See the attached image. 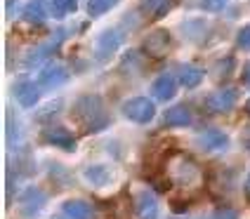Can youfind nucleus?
I'll list each match as a JSON object with an SVG mask.
<instances>
[{"mask_svg": "<svg viewBox=\"0 0 250 219\" xmlns=\"http://www.w3.org/2000/svg\"><path fill=\"white\" fill-rule=\"evenodd\" d=\"M123 116L130 118L132 123H151L153 116H156V104L146 97H135V99H127L123 104Z\"/></svg>", "mask_w": 250, "mask_h": 219, "instance_id": "nucleus-2", "label": "nucleus"}, {"mask_svg": "<svg viewBox=\"0 0 250 219\" xmlns=\"http://www.w3.org/2000/svg\"><path fill=\"white\" fill-rule=\"evenodd\" d=\"M167 47H170V36H167V31H163V28L151 31L146 36V40H144V50H146L149 57H163L167 52Z\"/></svg>", "mask_w": 250, "mask_h": 219, "instance_id": "nucleus-11", "label": "nucleus"}, {"mask_svg": "<svg viewBox=\"0 0 250 219\" xmlns=\"http://www.w3.org/2000/svg\"><path fill=\"white\" fill-rule=\"evenodd\" d=\"M203 69L201 66H194V64H184V66H180V71H177V80L184 85V87H189V90H194V87H198L201 85V80H203Z\"/></svg>", "mask_w": 250, "mask_h": 219, "instance_id": "nucleus-17", "label": "nucleus"}, {"mask_svg": "<svg viewBox=\"0 0 250 219\" xmlns=\"http://www.w3.org/2000/svg\"><path fill=\"white\" fill-rule=\"evenodd\" d=\"M42 137H45L47 144H52V146H57V149H64V151L76 149V137H73V132L66 130V127H62V125H55V127L45 130Z\"/></svg>", "mask_w": 250, "mask_h": 219, "instance_id": "nucleus-8", "label": "nucleus"}, {"mask_svg": "<svg viewBox=\"0 0 250 219\" xmlns=\"http://www.w3.org/2000/svg\"><path fill=\"white\" fill-rule=\"evenodd\" d=\"M64 38H66V31H64V28H57V33L50 38V40H45L42 45H38L36 50L28 52L26 59H24V64H26L28 69H33V66H38V64H42V61H47V59L59 50V45L64 42Z\"/></svg>", "mask_w": 250, "mask_h": 219, "instance_id": "nucleus-3", "label": "nucleus"}, {"mask_svg": "<svg viewBox=\"0 0 250 219\" xmlns=\"http://www.w3.org/2000/svg\"><path fill=\"white\" fill-rule=\"evenodd\" d=\"M69 80V71L64 64H59V61H50L45 69L41 71V85L45 90H52V87H59V85H64V82Z\"/></svg>", "mask_w": 250, "mask_h": 219, "instance_id": "nucleus-7", "label": "nucleus"}, {"mask_svg": "<svg viewBox=\"0 0 250 219\" xmlns=\"http://www.w3.org/2000/svg\"><path fill=\"white\" fill-rule=\"evenodd\" d=\"M198 144H201V149L210 151V153H217V151H224L229 146V139H227V135H224L222 130L206 127V130L201 132V137H198Z\"/></svg>", "mask_w": 250, "mask_h": 219, "instance_id": "nucleus-9", "label": "nucleus"}, {"mask_svg": "<svg viewBox=\"0 0 250 219\" xmlns=\"http://www.w3.org/2000/svg\"><path fill=\"white\" fill-rule=\"evenodd\" d=\"M243 82H246V87H250V61L243 66Z\"/></svg>", "mask_w": 250, "mask_h": 219, "instance_id": "nucleus-26", "label": "nucleus"}, {"mask_svg": "<svg viewBox=\"0 0 250 219\" xmlns=\"http://www.w3.org/2000/svg\"><path fill=\"white\" fill-rule=\"evenodd\" d=\"M76 116L78 120L85 125L87 132H99L109 125V118H106V111L102 106L99 97H81L78 104H76Z\"/></svg>", "mask_w": 250, "mask_h": 219, "instance_id": "nucleus-1", "label": "nucleus"}, {"mask_svg": "<svg viewBox=\"0 0 250 219\" xmlns=\"http://www.w3.org/2000/svg\"><path fill=\"white\" fill-rule=\"evenodd\" d=\"M243 144H246V146L250 149V127L246 130V135H243Z\"/></svg>", "mask_w": 250, "mask_h": 219, "instance_id": "nucleus-27", "label": "nucleus"}, {"mask_svg": "<svg viewBox=\"0 0 250 219\" xmlns=\"http://www.w3.org/2000/svg\"><path fill=\"white\" fill-rule=\"evenodd\" d=\"M170 7H172V0H142V10L151 19H161L163 14H167Z\"/></svg>", "mask_w": 250, "mask_h": 219, "instance_id": "nucleus-19", "label": "nucleus"}, {"mask_svg": "<svg viewBox=\"0 0 250 219\" xmlns=\"http://www.w3.org/2000/svg\"><path fill=\"white\" fill-rule=\"evenodd\" d=\"M41 82H33V80H19L14 82L12 92L17 97V101L24 106V109H31V106H36L38 104V99H41Z\"/></svg>", "mask_w": 250, "mask_h": 219, "instance_id": "nucleus-5", "label": "nucleus"}, {"mask_svg": "<svg viewBox=\"0 0 250 219\" xmlns=\"http://www.w3.org/2000/svg\"><path fill=\"white\" fill-rule=\"evenodd\" d=\"M177 78L175 76H170V73H163V76H158L151 85V95L153 99H158V101H167V99H172L175 92H177Z\"/></svg>", "mask_w": 250, "mask_h": 219, "instance_id": "nucleus-10", "label": "nucleus"}, {"mask_svg": "<svg viewBox=\"0 0 250 219\" xmlns=\"http://www.w3.org/2000/svg\"><path fill=\"white\" fill-rule=\"evenodd\" d=\"M111 179H113V172H111V167H106V165H92V167L85 170V181L92 184L95 189L106 186Z\"/></svg>", "mask_w": 250, "mask_h": 219, "instance_id": "nucleus-16", "label": "nucleus"}, {"mask_svg": "<svg viewBox=\"0 0 250 219\" xmlns=\"http://www.w3.org/2000/svg\"><path fill=\"white\" fill-rule=\"evenodd\" d=\"M224 5H227V0H203V7L210 12H220Z\"/></svg>", "mask_w": 250, "mask_h": 219, "instance_id": "nucleus-24", "label": "nucleus"}, {"mask_svg": "<svg viewBox=\"0 0 250 219\" xmlns=\"http://www.w3.org/2000/svg\"><path fill=\"white\" fill-rule=\"evenodd\" d=\"M212 219H238V212H234V210H229V207H227V210H220Z\"/></svg>", "mask_w": 250, "mask_h": 219, "instance_id": "nucleus-25", "label": "nucleus"}, {"mask_svg": "<svg viewBox=\"0 0 250 219\" xmlns=\"http://www.w3.org/2000/svg\"><path fill=\"white\" fill-rule=\"evenodd\" d=\"M135 212H137L139 219H158V200H156V196L149 191L139 193Z\"/></svg>", "mask_w": 250, "mask_h": 219, "instance_id": "nucleus-15", "label": "nucleus"}, {"mask_svg": "<svg viewBox=\"0 0 250 219\" xmlns=\"http://www.w3.org/2000/svg\"><path fill=\"white\" fill-rule=\"evenodd\" d=\"M121 31L118 28H109V31H104L102 36L97 38V45H95V52H97L99 59H106V57L111 55L113 50L121 45Z\"/></svg>", "mask_w": 250, "mask_h": 219, "instance_id": "nucleus-13", "label": "nucleus"}, {"mask_svg": "<svg viewBox=\"0 0 250 219\" xmlns=\"http://www.w3.org/2000/svg\"><path fill=\"white\" fill-rule=\"evenodd\" d=\"M47 2H50V12L55 17H66L76 10V0H47Z\"/></svg>", "mask_w": 250, "mask_h": 219, "instance_id": "nucleus-21", "label": "nucleus"}, {"mask_svg": "<svg viewBox=\"0 0 250 219\" xmlns=\"http://www.w3.org/2000/svg\"><path fill=\"white\" fill-rule=\"evenodd\" d=\"M24 141V130H21V125L14 123L12 118L7 120V144L10 146H19Z\"/></svg>", "mask_w": 250, "mask_h": 219, "instance_id": "nucleus-22", "label": "nucleus"}, {"mask_svg": "<svg viewBox=\"0 0 250 219\" xmlns=\"http://www.w3.org/2000/svg\"><path fill=\"white\" fill-rule=\"evenodd\" d=\"M62 212L66 219H92L95 217V210L87 200H81V198H71L62 205Z\"/></svg>", "mask_w": 250, "mask_h": 219, "instance_id": "nucleus-14", "label": "nucleus"}, {"mask_svg": "<svg viewBox=\"0 0 250 219\" xmlns=\"http://www.w3.org/2000/svg\"><path fill=\"white\" fill-rule=\"evenodd\" d=\"M166 125H170V127H187V125H191V111H189V106L177 104V106L167 109Z\"/></svg>", "mask_w": 250, "mask_h": 219, "instance_id": "nucleus-18", "label": "nucleus"}, {"mask_svg": "<svg viewBox=\"0 0 250 219\" xmlns=\"http://www.w3.org/2000/svg\"><path fill=\"white\" fill-rule=\"evenodd\" d=\"M236 99H238V90L222 87V90H217V92L206 97V109L210 113H229V111L236 106Z\"/></svg>", "mask_w": 250, "mask_h": 219, "instance_id": "nucleus-4", "label": "nucleus"}, {"mask_svg": "<svg viewBox=\"0 0 250 219\" xmlns=\"http://www.w3.org/2000/svg\"><path fill=\"white\" fill-rule=\"evenodd\" d=\"M246 193H248V196H250V175H248V177H246Z\"/></svg>", "mask_w": 250, "mask_h": 219, "instance_id": "nucleus-28", "label": "nucleus"}, {"mask_svg": "<svg viewBox=\"0 0 250 219\" xmlns=\"http://www.w3.org/2000/svg\"><path fill=\"white\" fill-rule=\"evenodd\" d=\"M238 45H241L243 50H250V24L238 31Z\"/></svg>", "mask_w": 250, "mask_h": 219, "instance_id": "nucleus-23", "label": "nucleus"}, {"mask_svg": "<svg viewBox=\"0 0 250 219\" xmlns=\"http://www.w3.org/2000/svg\"><path fill=\"white\" fill-rule=\"evenodd\" d=\"M116 5H118V0H87V14L90 17H102Z\"/></svg>", "mask_w": 250, "mask_h": 219, "instance_id": "nucleus-20", "label": "nucleus"}, {"mask_svg": "<svg viewBox=\"0 0 250 219\" xmlns=\"http://www.w3.org/2000/svg\"><path fill=\"white\" fill-rule=\"evenodd\" d=\"M45 203H47V196H45L41 189H36V186L26 189V191L19 196V207H21V212H24L26 217H36L42 207H45Z\"/></svg>", "mask_w": 250, "mask_h": 219, "instance_id": "nucleus-6", "label": "nucleus"}, {"mask_svg": "<svg viewBox=\"0 0 250 219\" xmlns=\"http://www.w3.org/2000/svg\"><path fill=\"white\" fill-rule=\"evenodd\" d=\"M47 14H50V5L45 0H28L21 10V19L28 24H45Z\"/></svg>", "mask_w": 250, "mask_h": 219, "instance_id": "nucleus-12", "label": "nucleus"}]
</instances>
